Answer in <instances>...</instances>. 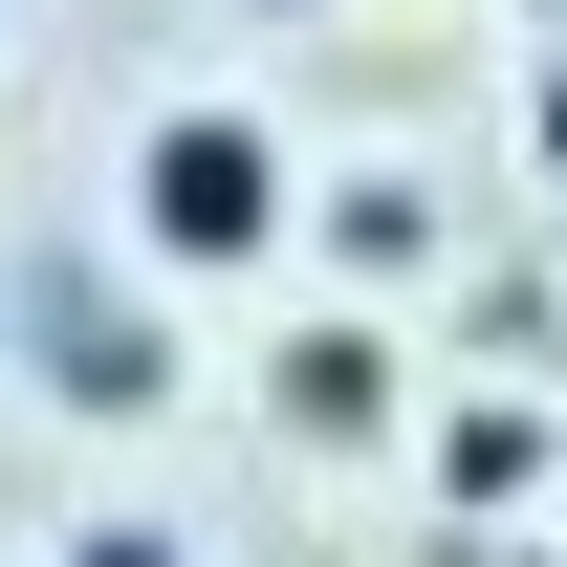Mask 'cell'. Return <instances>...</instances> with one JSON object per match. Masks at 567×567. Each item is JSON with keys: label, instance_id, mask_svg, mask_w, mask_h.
I'll list each match as a JSON object with an SVG mask.
<instances>
[{"label": "cell", "instance_id": "7", "mask_svg": "<svg viewBox=\"0 0 567 567\" xmlns=\"http://www.w3.org/2000/svg\"><path fill=\"white\" fill-rule=\"evenodd\" d=\"M284 22H328V0H284Z\"/></svg>", "mask_w": 567, "mask_h": 567}, {"label": "cell", "instance_id": "6", "mask_svg": "<svg viewBox=\"0 0 567 567\" xmlns=\"http://www.w3.org/2000/svg\"><path fill=\"white\" fill-rule=\"evenodd\" d=\"M524 153H546V175H567V44H546V87H524Z\"/></svg>", "mask_w": 567, "mask_h": 567}, {"label": "cell", "instance_id": "8", "mask_svg": "<svg viewBox=\"0 0 567 567\" xmlns=\"http://www.w3.org/2000/svg\"><path fill=\"white\" fill-rule=\"evenodd\" d=\"M546 22H567V0H546Z\"/></svg>", "mask_w": 567, "mask_h": 567}, {"label": "cell", "instance_id": "5", "mask_svg": "<svg viewBox=\"0 0 567 567\" xmlns=\"http://www.w3.org/2000/svg\"><path fill=\"white\" fill-rule=\"evenodd\" d=\"M66 567H197L175 524H66Z\"/></svg>", "mask_w": 567, "mask_h": 567}, {"label": "cell", "instance_id": "2", "mask_svg": "<svg viewBox=\"0 0 567 567\" xmlns=\"http://www.w3.org/2000/svg\"><path fill=\"white\" fill-rule=\"evenodd\" d=\"M262 415L306 436V458H371V436H393V350L328 306V328H284V350H262Z\"/></svg>", "mask_w": 567, "mask_h": 567}, {"label": "cell", "instance_id": "4", "mask_svg": "<svg viewBox=\"0 0 567 567\" xmlns=\"http://www.w3.org/2000/svg\"><path fill=\"white\" fill-rule=\"evenodd\" d=\"M44 371H66V393H110V415H153V393H175V350H153V306H44Z\"/></svg>", "mask_w": 567, "mask_h": 567}, {"label": "cell", "instance_id": "1", "mask_svg": "<svg viewBox=\"0 0 567 567\" xmlns=\"http://www.w3.org/2000/svg\"><path fill=\"white\" fill-rule=\"evenodd\" d=\"M284 218H306V175H284V132L240 110V87H175L132 132V240L175 284H240V262H284Z\"/></svg>", "mask_w": 567, "mask_h": 567}, {"label": "cell", "instance_id": "3", "mask_svg": "<svg viewBox=\"0 0 567 567\" xmlns=\"http://www.w3.org/2000/svg\"><path fill=\"white\" fill-rule=\"evenodd\" d=\"M567 481V415H524V393H481V415H436V502L458 524H502V502Z\"/></svg>", "mask_w": 567, "mask_h": 567}]
</instances>
